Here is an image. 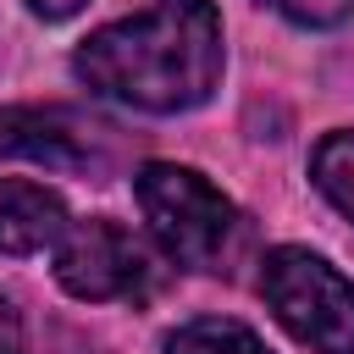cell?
I'll return each instance as SVG.
<instances>
[{
    "mask_svg": "<svg viewBox=\"0 0 354 354\" xmlns=\"http://www.w3.org/2000/svg\"><path fill=\"white\" fill-rule=\"evenodd\" d=\"M260 299L310 354H354V282L326 254L277 243L260 260Z\"/></svg>",
    "mask_w": 354,
    "mask_h": 354,
    "instance_id": "cell-3",
    "label": "cell"
},
{
    "mask_svg": "<svg viewBox=\"0 0 354 354\" xmlns=\"http://www.w3.org/2000/svg\"><path fill=\"white\" fill-rule=\"evenodd\" d=\"M66 205L44 183L0 177V254H44L66 232Z\"/></svg>",
    "mask_w": 354,
    "mask_h": 354,
    "instance_id": "cell-6",
    "label": "cell"
},
{
    "mask_svg": "<svg viewBox=\"0 0 354 354\" xmlns=\"http://www.w3.org/2000/svg\"><path fill=\"white\" fill-rule=\"evenodd\" d=\"M166 354H271V348L243 321L199 315V321H183L177 332H166Z\"/></svg>",
    "mask_w": 354,
    "mask_h": 354,
    "instance_id": "cell-7",
    "label": "cell"
},
{
    "mask_svg": "<svg viewBox=\"0 0 354 354\" xmlns=\"http://www.w3.org/2000/svg\"><path fill=\"white\" fill-rule=\"evenodd\" d=\"M55 254V282L83 299V304H111V299H144L149 293V254L144 243L116 227L111 216H88V221H66Z\"/></svg>",
    "mask_w": 354,
    "mask_h": 354,
    "instance_id": "cell-4",
    "label": "cell"
},
{
    "mask_svg": "<svg viewBox=\"0 0 354 354\" xmlns=\"http://www.w3.org/2000/svg\"><path fill=\"white\" fill-rule=\"evenodd\" d=\"M0 354H28V337H22V315L11 299H0Z\"/></svg>",
    "mask_w": 354,
    "mask_h": 354,
    "instance_id": "cell-10",
    "label": "cell"
},
{
    "mask_svg": "<svg viewBox=\"0 0 354 354\" xmlns=\"http://www.w3.org/2000/svg\"><path fill=\"white\" fill-rule=\"evenodd\" d=\"M310 177H315V188L354 221V127L326 133V138L310 149Z\"/></svg>",
    "mask_w": 354,
    "mask_h": 354,
    "instance_id": "cell-8",
    "label": "cell"
},
{
    "mask_svg": "<svg viewBox=\"0 0 354 354\" xmlns=\"http://www.w3.org/2000/svg\"><path fill=\"white\" fill-rule=\"evenodd\" d=\"M227 66L221 11L210 0H155L138 17L94 28L72 50V72L88 94L149 111L183 116L199 111Z\"/></svg>",
    "mask_w": 354,
    "mask_h": 354,
    "instance_id": "cell-1",
    "label": "cell"
},
{
    "mask_svg": "<svg viewBox=\"0 0 354 354\" xmlns=\"http://www.w3.org/2000/svg\"><path fill=\"white\" fill-rule=\"evenodd\" d=\"M72 111H33V105H0V155L33 160L50 171H94L100 149Z\"/></svg>",
    "mask_w": 354,
    "mask_h": 354,
    "instance_id": "cell-5",
    "label": "cell"
},
{
    "mask_svg": "<svg viewBox=\"0 0 354 354\" xmlns=\"http://www.w3.org/2000/svg\"><path fill=\"white\" fill-rule=\"evenodd\" d=\"M88 0H28V11L33 17H44V22H66V17H77Z\"/></svg>",
    "mask_w": 354,
    "mask_h": 354,
    "instance_id": "cell-11",
    "label": "cell"
},
{
    "mask_svg": "<svg viewBox=\"0 0 354 354\" xmlns=\"http://www.w3.org/2000/svg\"><path fill=\"white\" fill-rule=\"evenodd\" d=\"M133 194L166 260H177L183 271H210V277L232 271L249 227H243V210L205 171L177 166V160H144L133 171Z\"/></svg>",
    "mask_w": 354,
    "mask_h": 354,
    "instance_id": "cell-2",
    "label": "cell"
},
{
    "mask_svg": "<svg viewBox=\"0 0 354 354\" xmlns=\"http://www.w3.org/2000/svg\"><path fill=\"white\" fill-rule=\"evenodd\" d=\"M271 11H282L299 28H337L354 17V0H266Z\"/></svg>",
    "mask_w": 354,
    "mask_h": 354,
    "instance_id": "cell-9",
    "label": "cell"
}]
</instances>
